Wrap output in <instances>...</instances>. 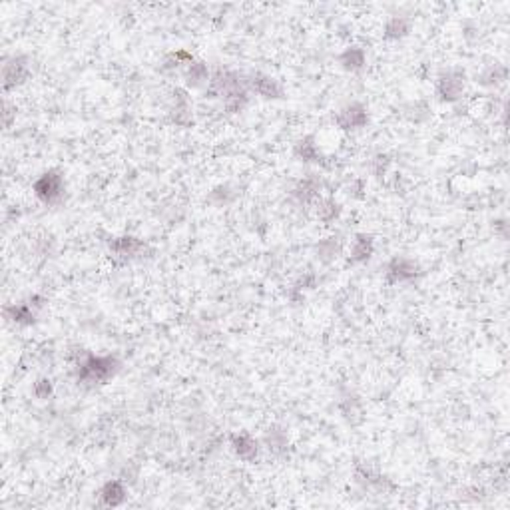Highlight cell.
<instances>
[{"mask_svg": "<svg viewBox=\"0 0 510 510\" xmlns=\"http://www.w3.org/2000/svg\"><path fill=\"white\" fill-rule=\"evenodd\" d=\"M231 448H234V452L238 455L239 459L245 462L255 461L257 455H259V443L255 441L252 434H247V432L234 434L231 437Z\"/></svg>", "mask_w": 510, "mask_h": 510, "instance_id": "cell-9", "label": "cell"}, {"mask_svg": "<svg viewBox=\"0 0 510 510\" xmlns=\"http://www.w3.org/2000/svg\"><path fill=\"white\" fill-rule=\"evenodd\" d=\"M464 90V74L461 70H446L437 80V94L443 102H457Z\"/></svg>", "mask_w": 510, "mask_h": 510, "instance_id": "cell-3", "label": "cell"}, {"mask_svg": "<svg viewBox=\"0 0 510 510\" xmlns=\"http://www.w3.org/2000/svg\"><path fill=\"white\" fill-rule=\"evenodd\" d=\"M54 387H52V381L50 379H38L34 382V395L38 398H48L52 395Z\"/></svg>", "mask_w": 510, "mask_h": 510, "instance_id": "cell-20", "label": "cell"}, {"mask_svg": "<svg viewBox=\"0 0 510 510\" xmlns=\"http://www.w3.org/2000/svg\"><path fill=\"white\" fill-rule=\"evenodd\" d=\"M30 301H22V303H15V305H8L4 307V315L8 321H12L16 325H32L36 321V311L42 307V303H32Z\"/></svg>", "mask_w": 510, "mask_h": 510, "instance_id": "cell-7", "label": "cell"}, {"mask_svg": "<svg viewBox=\"0 0 510 510\" xmlns=\"http://www.w3.org/2000/svg\"><path fill=\"white\" fill-rule=\"evenodd\" d=\"M126 486L120 480H110L102 486L100 491V500L104 507H120L126 500Z\"/></svg>", "mask_w": 510, "mask_h": 510, "instance_id": "cell-12", "label": "cell"}, {"mask_svg": "<svg viewBox=\"0 0 510 510\" xmlns=\"http://www.w3.org/2000/svg\"><path fill=\"white\" fill-rule=\"evenodd\" d=\"M317 216L323 222H331V220H335L339 216V206L335 204L333 200H325V202L319 204Z\"/></svg>", "mask_w": 510, "mask_h": 510, "instance_id": "cell-19", "label": "cell"}, {"mask_svg": "<svg viewBox=\"0 0 510 510\" xmlns=\"http://www.w3.org/2000/svg\"><path fill=\"white\" fill-rule=\"evenodd\" d=\"M317 252L319 255H321V259L329 261V259H333V257H337V254H339V241L335 238L325 239V241L319 243Z\"/></svg>", "mask_w": 510, "mask_h": 510, "instance_id": "cell-18", "label": "cell"}, {"mask_svg": "<svg viewBox=\"0 0 510 510\" xmlns=\"http://www.w3.org/2000/svg\"><path fill=\"white\" fill-rule=\"evenodd\" d=\"M409 28H411V24L405 16H393L385 26V38L387 40H398V38L409 34Z\"/></svg>", "mask_w": 510, "mask_h": 510, "instance_id": "cell-14", "label": "cell"}, {"mask_svg": "<svg viewBox=\"0 0 510 510\" xmlns=\"http://www.w3.org/2000/svg\"><path fill=\"white\" fill-rule=\"evenodd\" d=\"M120 361L112 355H86L84 359H80L78 365V382L82 385H104L110 379L116 377V373L120 371Z\"/></svg>", "mask_w": 510, "mask_h": 510, "instance_id": "cell-1", "label": "cell"}, {"mask_svg": "<svg viewBox=\"0 0 510 510\" xmlns=\"http://www.w3.org/2000/svg\"><path fill=\"white\" fill-rule=\"evenodd\" d=\"M339 62H341V66H343L345 70H349V72H359V70H363V66H365L367 56L365 52H363V48L351 46L339 56Z\"/></svg>", "mask_w": 510, "mask_h": 510, "instance_id": "cell-13", "label": "cell"}, {"mask_svg": "<svg viewBox=\"0 0 510 510\" xmlns=\"http://www.w3.org/2000/svg\"><path fill=\"white\" fill-rule=\"evenodd\" d=\"M28 76H30V68H28V60L24 56H12L10 60L4 62V68H2L4 90H12L16 86L24 84Z\"/></svg>", "mask_w": 510, "mask_h": 510, "instance_id": "cell-4", "label": "cell"}, {"mask_svg": "<svg viewBox=\"0 0 510 510\" xmlns=\"http://www.w3.org/2000/svg\"><path fill=\"white\" fill-rule=\"evenodd\" d=\"M419 265L413 259L407 257H395L389 267H387V281L389 283H405V281H413L419 275Z\"/></svg>", "mask_w": 510, "mask_h": 510, "instance_id": "cell-6", "label": "cell"}, {"mask_svg": "<svg viewBox=\"0 0 510 510\" xmlns=\"http://www.w3.org/2000/svg\"><path fill=\"white\" fill-rule=\"evenodd\" d=\"M373 252H375L373 238L367 236V234H359L357 238L353 239V243H351L349 261H353V263H363V261H367L373 255Z\"/></svg>", "mask_w": 510, "mask_h": 510, "instance_id": "cell-11", "label": "cell"}, {"mask_svg": "<svg viewBox=\"0 0 510 510\" xmlns=\"http://www.w3.org/2000/svg\"><path fill=\"white\" fill-rule=\"evenodd\" d=\"M64 191H66V182L64 175L56 170H50L40 175L34 182V193L36 197L46 204V206H56L64 200Z\"/></svg>", "mask_w": 510, "mask_h": 510, "instance_id": "cell-2", "label": "cell"}, {"mask_svg": "<svg viewBox=\"0 0 510 510\" xmlns=\"http://www.w3.org/2000/svg\"><path fill=\"white\" fill-rule=\"evenodd\" d=\"M369 122V114L367 108L359 102H353L349 106H345L343 110L337 112L335 116V124L343 130H357V128H363Z\"/></svg>", "mask_w": 510, "mask_h": 510, "instance_id": "cell-5", "label": "cell"}, {"mask_svg": "<svg viewBox=\"0 0 510 510\" xmlns=\"http://www.w3.org/2000/svg\"><path fill=\"white\" fill-rule=\"evenodd\" d=\"M295 154L297 158H301L303 161H317L319 159V148L315 140L309 136V138H303L301 142H297L295 146Z\"/></svg>", "mask_w": 510, "mask_h": 510, "instance_id": "cell-15", "label": "cell"}, {"mask_svg": "<svg viewBox=\"0 0 510 510\" xmlns=\"http://www.w3.org/2000/svg\"><path fill=\"white\" fill-rule=\"evenodd\" d=\"M142 249H143L142 241L138 238H132V236L112 239L110 243L112 257H114V259H120V261H128V259L136 257Z\"/></svg>", "mask_w": 510, "mask_h": 510, "instance_id": "cell-8", "label": "cell"}, {"mask_svg": "<svg viewBox=\"0 0 510 510\" xmlns=\"http://www.w3.org/2000/svg\"><path fill=\"white\" fill-rule=\"evenodd\" d=\"M317 182L313 177H307V179H303L301 186L297 188V195H299V200H303V202H309V200H315L317 197Z\"/></svg>", "mask_w": 510, "mask_h": 510, "instance_id": "cell-17", "label": "cell"}, {"mask_svg": "<svg viewBox=\"0 0 510 510\" xmlns=\"http://www.w3.org/2000/svg\"><path fill=\"white\" fill-rule=\"evenodd\" d=\"M209 74H207V66L204 62H191L188 66V84L190 86H202L207 82Z\"/></svg>", "mask_w": 510, "mask_h": 510, "instance_id": "cell-16", "label": "cell"}, {"mask_svg": "<svg viewBox=\"0 0 510 510\" xmlns=\"http://www.w3.org/2000/svg\"><path fill=\"white\" fill-rule=\"evenodd\" d=\"M247 84L252 86V90L257 92L263 98H281L283 96V88L281 84L271 76H265V74H254L252 78L247 80Z\"/></svg>", "mask_w": 510, "mask_h": 510, "instance_id": "cell-10", "label": "cell"}]
</instances>
